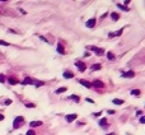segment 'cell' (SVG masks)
<instances>
[{
	"instance_id": "obj_18",
	"label": "cell",
	"mask_w": 145,
	"mask_h": 135,
	"mask_svg": "<svg viewBox=\"0 0 145 135\" xmlns=\"http://www.w3.org/2000/svg\"><path fill=\"white\" fill-rule=\"evenodd\" d=\"M107 59H108V60H113V59H115V55L111 52V51L107 52Z\"/></svg>"
},
{
	"instance_id": "obj_29",
	"label": "cell",
	"mask_w": 145,
	"mask_h": 135,
	"mask_svg": "<svg viewBox=\"0 0 145 135\" xmlns=\"http://www.w3.org/2000/svg\"><path fill=\"white\" fill-rule=\"evenodd\" d=\"M140 124H145V116L140 117Z\"/></svg>"
},
{
	"instance_id": "obj_4",
	"label": "cell",
	"mask_w": 145,
	"mask_h": 135,
	"mask_svg": "<svg viewBox=\"0 0 145 135\" xmlns=\"http://www.w3.org/2000/svg\"><path fill=\"white\" fill-rule=\"evenodd\" d=\"M91 50H93V51H94L97 55H99V56L104 54V50H103V49H98V47H96V46H91Z\"/></svg>"
},
{
	"instance_id": "obj_36",
	"label": "cell",
	"mask_w": 145,
	"mask_h": 135,
	"mask_svg": "<svg viewBox=\"0 0 145 135\" xmlns=\"http://www.w3.org/2000/svg\"><path fill=\"white\" fill-rule=\"evenodd\" d=\"M0 120H4V116L3 115H0Z\"/></svg>"
},
{
	"instance_id": "obj_7",
	"label": "cell",
	"mask_w": 145,
	"mask_h": 135,
	"mask_svg": "<svg viewBox=\"0 0 145 135\" xmlns=\"http://www.w3.org/2000/svg\"><path fill=\"white\" fill-rule=\"evenodd\" d=\"M85 26L88 27V28H93L94 26H96V19L93 18V19H89L87 23H85Z\"/></svg>"
},
{
	"instance_id": "obj_34",
	"label": "cell",
	"mask_w": 145,
	"mask_h": 135,
	"mask_svg": "<svg viewBox=\"0 0 145 135\" xmlns=\"http://www.w3.org/2000/svg\"><path fill=\"white\" fill-rule=\"evenodd\" d=\"M8 32H9V33H14V35H17V32H15V31H13V29H9Z\"/></svg>"
},
{
	"instance_id": "obj_9",
	"label": "cell",
	"mask_w": 145,
	"mask_h": 135,
	"mask_svg": "<svg viewBox=\"0 0 145 135\" xmlns=\"http://www.w3.org/2000/svg\"><path fill=\"white\" fill-rule=\"evenodd\" d=\"M62 76L65 78V79H70V78H74V74H73L71 71H68V70H66V71L62 74Z\"/></svg>"
},
{
	"instance_id": "obj_30",
	"label": "cell",
	"mask_w": 145,
	"mask_h": 135,
	"mask_svg": "<svg viewBox=\"0 0 145 135\" xmlns=\"http://www.w3.org/2000/svg\"><path fill=\"white\" fill-rule=\"evenodd\" d=\"M4 103H5V105H10V103H12V99H5Z\"/></svg>"
},
{
	"instance_id": "obj_17",
	"label": "cell",
	"mask_w": 145,
	"mask_h": 135,
	"mask_svg": "<svg viewBox=\"0 0 145 135\" xmlns=\"http://www.w3.org/2000/svg\"><path fill=\"white\" fill-rule=\"evenodd\" d=\"M57 52H59V54H61V55H64V54H65V50H64V47L61 46V43H59V46H57Z\"/></svg>"
},
{
	"instance_id": "obj_24",
	"label": "cell",
	"mask_w": 145,
	"mask_h": 135,
	"mask_svg": "<svg viewBox=\"0 0 145 135\" xmlns=\"http://www.w3.org/2000/svg\"><path fill=\"white\" fill-rule=\"evenodd\" d=\"M26 135H36V133L31 129V130H28V131H27V134H26Z\"/></svg>"
},
{
	"instance_id": "obj_10",
	"label": "cell",
	"mask_w": 145,
	"mask_h": 135,
	"mask_svg": "<svg viewBox=\"0 0 145 135\" xmlns=\"http://www.w3.org/2000/svg\"><path fill=\"white\" fill-rule=\"evenodd\" d=\"M121 76L122 78H134V76H135V73H134V71H127V73H124Z\"/></svg>"
},
{
	"instance_id": "obj_33",
	"label": "cell",
	"mask_w": 145,
	"mask_h": 135,
	"mask_svg": "<svg viewBox=\"0 0 145 135\" xmlns=\"http://www.w3.org/2000/svg\"><path fill=\"white\" fill-rule=\"evenodd\" d=\"M107 112H108V114H109V115H113V114H115V111H112V110H108Z\"/></svg>"
},
{
	"instance_id": "obj_12",
	"label": "cell",
	"mask_w": 145,
	"mask_h": 135,
	"mask_svg": "<svg viewBox=\"0 0 145 135\" xmlns=\"http://www.w3.org/2000/svg\"><path fill=\"white\" fill-rule=\"evenodd\" d=\"M112 103H113V105L121 106V105H124V101H122V99H118V98H115V99H112Z\"/></svg>"
},
{
	"instance_id": "obj_25",
	"label": "cell",
	"mask_w": 145,
	"mask_h": 135,
	"mask_svg": "<svg viewBox=\"0 0 145 135\" xmlns=\"http://www.w3.org/2000/svg\"><path fill=\"white\" fill-rule=\"evenodd\" d=\"M117 6H118L120 9H124V10H126V12H127V10H129V9L126 8V6H124V5H121V4H117Z\"/></svg>"
},
{
	"instance_id": "obj_35",
	"label": "cell",
	"mask_w": 145,
	"mask_h": 135,
	"mask_svg": "<svg viewBox=\"0 0 145 135\" xmlns=\"http://www.w3.org/2000/svg\"><path fill=\"white\" fill-rule=\"evenodd\" d=\"M19 12H20L22 14H27V13H26V10H23V9H19Z\"/></svg>"
},
{
	"instance_id": "obj_11",
	"label": "cell",
	"mask_w": 145,
	"mask_h": 135,
	"mask_svg": "<svg viewBox=\"0 0 145 135\" xmlns=\"http://www.w3.org/2000/svg\"><path fill=\"white\" fill-rule=\"evenodd\" d=\"M122 31H124V29H120V31H117V32H111L109 35H108V37L111 38V37H116V36H120Z\"/></svg>"
},
{
	"instance_id": "obj_15",
	"label": "cell",
	"mask_w": 145,
	"mask_h": 135,
	"mask_svg": "<svg viewBox=\"0 0 145 135\" xmlns=\"http://www.w3.org/2000/svg\"><path fill=\"white\" fill-rule=\"evenodd\" d=\"M99 125H101L102 128H104V129H106V128L108 126V125H107V120H106V119H102L101 121H99Z\"/></svg>"
},
{
	"instance_id": "obj_13",
	"label": "cell",
	"mask_w": 145,
	"mask_h": 135,
	"mask_svg": "<svg viewBox=\"0 0 145 135\" xmlns=\"http://www.w3.org/2000/svg\"><path fill=\"white\" fill-rule=\"evenodd\" d=\"M66 87H61V88H59V89H56L55 91V94H60V93H64V92H66Z\"/></svg>"
},
{
	"instance_id": "obj_3",
	"label": "cell",
	"mask_w": 145,
	"mask_h": 135,
	"mask_svg": "<svg viewBox=\"0 0 145 135\" xmlns=\"http://www.w3.org/2000/svg\"><path fill=\"white\" fill-rule=\"evenodd\" d=\"M66 121H68V122H73L74 120H76L78 119V115L76 114H70V115H66Z\"/></svg>"
},
{
	"instance_id": "obj_26",
	"label": "cell",
	"mask_w": 145,
	"mask_h": 135,
	"mask_svg": "<svg viewBox=\"0 0 145 135\" xmlns=\"http://www.w3.org/2000/svg\"><path fill=\"white\" fill-rule=\"evenodd\" d=\"M0 45H3V46H9V43H8V42H5V41H1V40H0Z\"/></svg>"
},
{
	"instance_id": "obj_31",
	"label": "cell",
	"mask_w": 145,
	"mask_h": 135,
	"mask_svg": "<svg viewBox=\"0 0 145 135\" xmlns=\"http://www.w3.org/2000/svg\"><path fill=\"white\" fill-rule=\"evenodd\" d=\"M40 38H41V40H42V41H43V42H46V43H48V41H47V40H46V38H45V37H43V36H40Z\"/></svg>"
},
{
	"instance_id": "obj_23",
	"label": "cell",
	"mask_w": 145,
	"mask_h": 135,
	"mask_svg": "<svg viewBox=\"0 0 145 135\" xmlns=\"http://www.w3.org/2000/svg\"><path fill=\"white\" fill-rule=\"evenodd\" d=\"M70 98H71V99H74L76 103H78V102H79V101H80V99H79V97H78V96H71Z\"/></svg>"
},
{
	"instance_id": "obj_27",
	"label": "cell",
	"mask_w": 145,
	"mask_h": 135,
	"mask_svg": "<svg viewBox=\"0 0 145 135\" xmlns=\"http://www.w3.org/2000/svg\"><path fill=\"white\" fill-rule=\"evenodd\" d=\"M5 82V78H4V75H0V83H4Z\"/></svg>"
},
{
	"instance_id": "obj_32",
	"label": "cell",
	"mask_w": 145,
	"mask_h": 135,
	"mask_svg": "<svg viewBox=\"0 0 145 135\" xmlns=\"http://www.w3.org/2000/svg\"><path fill=\"white\" fill-rule=\"evenodd\" d=\"M93 115H94L96 117H98V116H101V115H102V112H96V114H93Z\"/></svg>"
},
{
	"instance_id": "obj_22",
	"label": "cell",
	"mask_w": 145,
	"mask_h": 135,
	"mask_svg": "<svg viewBox=\"0 0 145 135\" xmlns=\"http://www.w3.org/2000/svg\"><path fill=\"white\" fill-rule=\"evenodd\" d=\"M26 107L27 108H35L36 105H33V103H26Z\"/></svg>"
},
{
	"instance_id": "obj_21",
	"label": "cell",
	"mask_w": 145,
	"mask_h": 135,
	"mask_svg": "<svg viewBox=\"0 0 145 135\" xmlns=\"http://www.w3.org/2000/svg\"><path fill=\"white\" fill-rule=\"evenodd\" d=\"M9 83H10V84H17V79H15V78H10V79H9Z\"/></svg>"
},
{
	"instance_id": "obj_19",
	"label": "cell",
	"mask_w": 145,
	"mask_h": 135,
	"mask_svg": "<svg viewBox=\"0 0 145 135\" xmlns=\"http://www.w3.org/2000/svg\"><path fill=\"white\" fill-rule=\"evenodd\" d=\"M111 18H112V20H118V14L117 13H112V14H111Z\"/></svg>"
},
{
	"instance_id": "obj_8",
	"label": "cell",
	"mask_w": 145,
	"mask_h": 135,
	"mask_svg": "<svg viewBox=\"0 0 145 135\" xmlns=\"http://www.w3.org/2000/svg\"><path fill=\"white\" fill-rule=\"evenodd\" d=\"M79 83L82 84V85H84L85 88H92V83H89L88 80H85V79H80L79 80Z\"/></svg>"
},
{
	"instance_id": "obj_2",
	"label": "cell",
	"mask_w": 145,
	"mask_h": 135,
	"mask_svg": "<svg viewBox=\"0 0 145 135\" xmlns=\"http://www.w3.org/2000/svg\"><path fill=\"white\" fill-rule=\"evenodd\" d=\"M75 66L78 68V69H79V71H80V73H83V71L87 69L85 64H84V63H82V61H76V63H75Z\"/></svg>"
},
{
	"instance_id": "obj_28",
	"label": "cell",
	"mask_w": 145,
	"mask_h": 135,
	"mask_svg": "<svg viewBox=\"0 0 145 135\" xmlns=\"http://www.w3.org/2000/svg\"><path fill=\"white\" fill-rule=\"evenodd\" d=\"M85 101H87V102H89V103H93V105H94V101H93V99H91V98H87Z\"/></svg>"
},
{
	"instance_id": "obj_37",
	"label": "cell",
	"mask_w": 145,
	"mask_h": 135,
	"mask_svg": "<svg viewBox=\"0 0 145 135\" xmlns=\"http://www.w3.org/2000/svg\"><path fill=\"white\" fill-rule=\"evenodd\" d=\"M107 135H116V134H113V133H109V134H107Z\"/></svg>"
},
{
	"instance_id": "obj_20",
	"label": "cell",
	"mask_w": 145,
	"mask_h": 135,
	"mask_svg": "<svg viewBox=\"0 0 145 135\" xmlns=\"http://www.w3.org/2000/svg\"><path fill=\"white\" fill-rule=\"evenodd\" d=\"M99 69H101V64H96L92 66V70H99Z\"/></svg>"
},
{
	"instance_id": "obj_1",
	"label": "cell",
	"mask_w": 145,
	"mask_h": 135,
	"mask_svg": "<svg viewBox=\"0 0 145 135\" xmlns=\"http://www.w3.org/2000/svg\"><path fill=\"white\" fill-rule=\"evenodd\" d=\"M23 121H24V119L22 117V116H17V117L14 119V121H13V128H14V129L20 128L22 124H23Z\"/></svg>"
},
{
	"instance_id": "obj_14",
	"label": "cell",
	"mask_w": 145,
	"mask_h": 135,
	"mask_svg": "<svg viewBox=\"0 0 145 135\" xmlns=\"http://www.w3.org/2000/svg\"><path fill=\"white\" fill-rule=\"evenodd\" d=\"M130 94H131V96H136V97H138V96H140V94H141V92L139 91V89H132V91L130 92Z\"/></svg>"
},
{
	"instance_id": "obj_6",
	"label": "cell",
	"mask_w": 145,
	"mask_h": 135,
	"mask_svg": "<svg viewBox=\"0 0 145 135\" xmlns=\"http://www.w3.org/2000/svg\"><path fill=\"white\" fill-rule=\"evenodd\" d=\"M41 125H42V121H31V122H29L31 129H32V128H38V126H41Z\"/></svg>"
},
{
	"instance_id": "obj_5",
	"label": "cell",
	"mask_w": 145,
	"mask_h": 135,
	"mask_svg": "<svg viewBox=\"0 0 145 135\" xmlns=\"http://www.w3.org/2000/svg\"><path fill=\"white\" fill-rule=\"evenodd\" d=\"M92 85H93L94 88H103V87H104V83L101 82V80H94V82L92 83Z\"/></svg>"
},
{
	"instance_id": "obj_16",
	"label": "cell",
	"mask_w": 145,
	"mask_h": 135,
	"mask_svg": "<svg viewBox=\"0 0 145 135\" xmlns=\"http://www.w3.org/2000/svg\"><path fill=\"white\" fill-rule=\"evenodd\" d=\"M32 83H33V80L31 79V78H28V76L26 78L23 82H22V84H26V85H27V84H32Z\"/></svg>"
}]
</instances>
